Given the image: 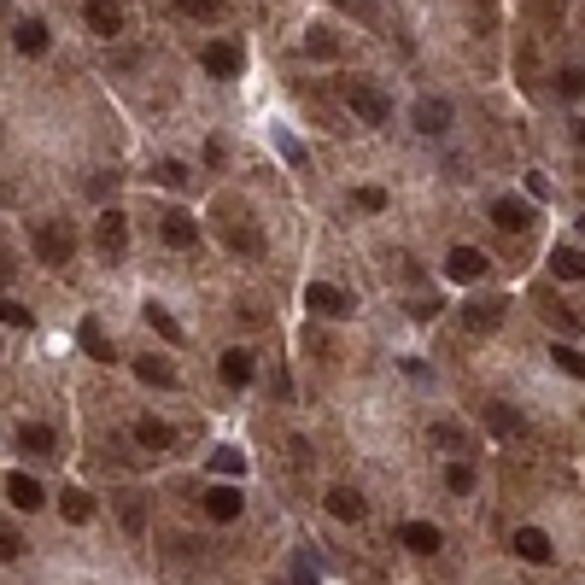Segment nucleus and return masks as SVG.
<instances>
[{
    "mask_svg": "<svg viewBox=\"0 0 585 585\" xmlns=\"http://www.w3.org/2000/svg\"><path fill=\"white\" fill-rule=\"evenodd\" d=\"M551 316H556V328H562V334H580L585 328V316H574V310H562V305H556Z\"/></svg>",
    "mask_w": 585,
    "mask_h": 585,
    "instance_id": "58836bf2",
    "label": "nucleus"
},
{
    "mask_svg": "<svg viewBox=\"0 0 585 585\" xmlns=\"http://www.w3.org/2000/svg\"><path fill=\"white\" fill-rule=\"evenodd\" d=\"M352 199H357V205H363V211H381V205H387V193H381V188H357Z\"/></svg>",
    "mask_w": 585,
    "mask_h": 585,
    "instance_id": "ea45409f",
    "label": "nucleus"
},
{
    "mask_svg": "<svg viewBox=\"0 0 585 585\" xmlns=\"http://www.w3.org/2000/svg\"><path fill=\"white\" fill-rule=\"evenodd\" d=\"M222 381H229V387H252V352H241V345H234V352H222Z\"/></svg>",
    "mask_w": 585,
    "mask_h": 585,
    "instance_id": "6ab92c4d",
    "label": "nucleus"
},
{
    "mask_svg": "<svg viewBox=\"0 0 585 585\" xmlns=\"http://www.w3.org/2000/svg\"><path fill=\"white\" fill-rule=\"evenodd\" d=\"M580 146H585V123H580Z\"/></svg>",
    "mask_w": 585,
    "mask_h": 585,
    "instance_id": "c03bdc74",
    "label": "nucleus"
},
{
    "mask_svg": "<svg viewBox=\"0 0 585 585\" xmlns=\"http://www.w3.org/2000/svg\"><path fill=\"white\" fill-rule=\"evenodd\" d=\"M82 18H89L94 35H123V6H118V0H89Z\"/></svg>",
    "mask_w": 585,
    "mask_h": 585,
    "instance_id": "9b49d317",
    "label": "nucleus"
},
{
    "mask_svg": "<svg viewBox=\"0 0 585 585\" xmlns=\"http://www.w3.org/2000/svg\"><path fill=\"white\" fill-rule=\"evenodd\" d=\"M211 222H217V234H222V246H234V252H264V241H258V229H252V217H246V205L241 199H217V211H211Z\"/></svg>",
    "mask_w": 585,
    "mask_h": 585,
    "instance_id": "f257e3e1",
    "label": "nucleus"
},
{
    "mask_svg": "<svg viewBox=\"0 0 585 585\" xmlns=\"http://www.w3.org/2000/svg\"><path fill=\"white\" fill-rule=\"evenodd\" d=\"M328 509H334L340 521H363V515H369V504H363L352 486H334V492H328Z\"/></svg>",
    "mask_w": 585,
    "mask_h": 585,
    "instance_id": "5701e85b",
    "label": "nucleus"
},
{
    "mask_svg": "<svg viewBox=\"0 0 585 585\" xmlns=\"http://www.w3.org/2000/svg\"><path fill=\"white\" fill-rule=\"evenodd\" d=\"M416 129L421 135H445L451 129V106H445V99H416Z\"/></svg>",
    "mask_w": 585,
    "mask_h": 585,
    "instance_id": "dca6fc26",
    "label": "nucleus"
},
{
    "mask_svg": "<svg viewBox=\"0 0 585 585\" xmlns=\"http://www.w3.org/2000/svg\"><path fill=\"white\" fill-rule=\"evenodd\" d=\"M12 47H18V53H47V24L42 18H24L18 30H12Z\"/></svg>",
    "mask_w": 585,
    "mask_h": 585,
    "instance_id": "4be33fe9",
    "label": "nucleus"
},
{
    "mask_svg": "<svg viewBox=\"0 0 585 585\" xmlns=\"http://www.w3.org/2000/svg\"><path fill=\"white\" fill-rule=\"evenodd\" d=\"M580 234H585V217H580Z\"/></svg>",
    "mask_w": 585,
    "mask_h": 585,
    "instance_id": "a18cd8bd",
    "label": "nucleus"
},
{
    "mask_svg": "<svg viewBox=\"0 0 585 585\" xmlns=\"http://www.w3.org/2000/svg\"><path fill=\"white\" fill-rule=\"evenodd\" d=\"M118 515H123V527H141V504H135V497H123Z\"/></svg>",
    "mask_w": 585,
    "mask_h": 585,
    "instance_id": "a19ab883",
    "label": "nucleus"
},
{
    "mask_svg": "<svg viewBox=\"0 0 585 585\" xmlns=\"http://www.w3.org/2000/svg\"><path fill=\"white\" fill-rule=\"evenodd\" d=\"M305 305H310V316H352V293L334 288V281H310Z\"/></svg>",
    "mask_w": 585,
    "mask_h": 585,
    "instance_id": "39448f33",
    "label": "nucleus"
},
{
    "mask_svg": "<svg viewBox=\"0 0 585 585\" xmlns=\"http://www.w3.org/2000/svg\"><path fill=\"white\" fill-rule=\"evenodd\" d=\"M551 363H562L574 381H585V352H574V345H551Z\"/></svg>",
    "mask_w": 585,
    "mask_h": 585,
    "instance_id": "c756f323",
    "label": "nucleus"
},
{
    "mask_svg": "<svg viewBox=\"0 0 585 585\" xmlns=\"http://www.w3.org/2000/svg\"><path fill=\"white\" fill-rule=\"evenodd\" d=\"M59 515H65V521H77V527H82V521H94V497L82 492V486H71L65 497H59Z\"/></svg>",
    "mask_w": 585,
    "mask_h": 585,
    "instance_id": "393cba45",
    "label": "nucleus"
},
{
    "mask_svg": "<svg viewBox=\"0 0 585 585\" xmlns=\"http://www.w3.org/2000/svg\"><path fill=\"white\" fill-rule=\"evenodd\" d=\"M316 580H322V574H316V562H310V556L298 551V556H293V585H316Z\"/></svg>",
    "mask_w": 585,
    "mask_h": 585,
    "instance_id": "e433bc0d",
    "label": "nucleus"
},
{
    "mask_svg": "<svg viewBox=\"0 0 585 585\" xmlns=\"http://www.w3.org/2000/svg\"><path fill=\"white\" fill-rule=\"evenodd\" d=\"M345 99H352V111H357V118L369 123V129H381V123L392 118V99L381 94L375 82H352V89H345Z\"/></svg>",
    "mask_w": 585,
    "mask_h": 585,
    "instance_id": "7ed1b4c3",
    "label": "nucleus"
},
{
    "mask_svg": "<svg viewBox=\"0 0 585 585\" xmlns=\"http://www.w3.org/2000/svg\"><path fill=\"white\" fill-rule=\"evenodd\" d=\"M153 182H158V188H188V165H176V158H165V165H153Z\"/></svg>",
    "mask_w": 585,
    "mask_h": 585,
    "instance_id": "bb28decb",
    "label": "nucleus"
},
{
    "mask_svg": "<svg viewBox=\"0 0 585 585\" xmlns=\"http://www.w3.org/2000/svg\"><path fill=\"white\" fill-rule=\"evenodd\" d=\"M77 340H82V352L94 357V363H118V352H111V340H106V328H99L94 316H82V328H77Z\"/></svg>",
    "mask_w": 585,
    "mask_h": 585,
    "instance_id": "ddd939ff",
    "label": "nucleus"
},
{
    "mask_svg": "<svg viewBox=\"0 0 585 585\" xmlns=\"http://www.w3.org/2000/svg\"><path fill=\"white\" fill-rule=\"evenodd\" d=\"M492 222H497V229H509V234L533 229V211H527V199H497V205H492Z\"/></svg>",
    "mask_w": 585,
    "mask_h": 585,
    "instance_id": "4468645a",
    "label": "nucleus"
},
{
    "mask_svg": "<svg viewBox=\"0 0 585 585\" xmlns=\"http://www.w3.org/2000/svg\"><path fill=\"white\" fill-rule=\"evenodd\" d=\"M35 258H42V264H53V269H65L71 258H77V229H71L65 217L35 222Z\"/></svg>",
    "mask_w": 585,
    "mask_h": 585,
    "instance_id": "f03ea898",
    "label": "nucleus"
},
{
    "mask_svg": "<svg viewBox=\"0 0 585 585\" xmlns=\"http://www.w3.org/2000/svg\"><path fill=\"white\" fill-rule=\"evenodd\" d=\"M0 322H6V328H30L35 316H30V310L18 305V298H0Z\"/></svg>",
    "mask_w": 585,
    "mask_h": 585,
    "instance_id": "473e14b6",
    "label": "nucleus"
},
{
    "mask_svg": "<svg viewBox=\"0 0 585 585\" xmlns=\"http://www.w3.org/2000/svg\"><path fill=\"white\" fill-rule=\"evenodd\" d=\"M6 281H12V258L0 252V288H6Z\"/></svg>",
    "mask_w": 585,
    "mask_h": 585,
    "instance_id": "79ce46f5",
    "label": "nucleus"
},
{
    "mask_svg": "<svg viewBox=\"0 0 585 585\" xmlns=\"http://www.w3.org/2000/svg\"><path fill=\"white\" fill-rule=\"evenodd\" d=\"M141 316H146V322H153V334H165V340H182V328H176V316H170V310H165V305H146V310H141Z\"/></svg>",
    "mask_w": 585,
    "mask_h": 585,
    "instance_id": "c85d7f7f",
    "label": "nucleus"
},
{
    "mask_svg": "<svg viewBox=\"0 0 585 585\" xmlns=\"http://www.w3.org/2000/svg\"><path fill=\"white\" fill-rule=\"evenodd\" d=\"M551 276L556 281H580L585 276V258L574 252V246H556V252H551Z\"/></svg>",
    "mask_w": 585,
    "mask_h": 585,
    "instance_id": "b1692460",
    "label": "nucleus"
},
{
    "mask_svg": "<svg viewBox=\"0 0 585 585\" xmlns=\"http://www.w3.org/2000/svg\"><path fill=\"white\" fill-rule=\"evenodd\" d=\"M0 205H12V188H6V182H0Z\"/></svg>",
    "mask_w": 585,
    "mask_h": 585,
    "instance_id": "37998d69",
    "label": "nucleus"
},
{
    "mask_svg": "<svg viewBox=\"0 0 585 585\" xmlns=\"http://www.w3.org/2000/svg\"><path fill=\"white\" fill-rule=\"evenodd\" d=\"M305 53L328 59V53H334V35H328V30H310V35H305Z\"/></svg>",
    "mask_w": 585,
    "mask_h": 585,
    "instance_id": "4c0bfd02",
    "label": "nucleus"
},
{
    "mask_svg": "<svg viewBox=\"0 0 585 585\" xmlns=\"http://www.w3.org/2000/svg\"><path fill=\"white\" fill-rule=\"evenodd\" d=\"M486 428L497 433V439H504V433H521V416H515L509 404H492V410H486Z\"/></svg>",
    "mask_w": 585,
    "mask_h": 585,
    "instance_id": "cd10ccee",
    "label": "nucleus"
},
{
    "mask_svg": "<svg viewBox=\"0 0 585 585\" xmlns=\"http://www.w3.org/2000/svg\"><path fill=\"white\" fill-rule=\"evenodd\" d=\"M129 369H135V375L146 381V387H158V392H170V387H176V369H170L165 357H135Z\"/></svg>",
    "mask_w": 585,
    "mask_h": 585,
    "instance_id": "a211bd4d",
    "label": "nucleus"
},
{
    "mask_svg": "<svg viewBox=\"0 0 585 585\" xmlns=\"http://www.w3.org/2000/svg\"><path fill=\"white\" fill-rule=\"evenodd\" d=\"M135 439H141L146 451H170V445H176V433H170L158 416H141V421H135Z\"/></svg>",
    "mask_w": 585,
    "mask_h": 585,
    "instance_id": "aec40b11",
    "label": "nucleus"
},
{
    "mask_svg": "<svg viewBox=\"0 0 585 585\" xmlns=\"http://www.w3.org/2000/svg\"><path fill=\"white\" fill-rule=\"evenodd\" d=\"M18 445H24V451H35V457H53L59 451V433L47 428V421H24V428H18Z\"/></svg>",
    "mask_w": 585,
    "mask_h": 585,
    "instance_id": "f3484780",
    "label": "nucleus"
},
{
    "mask_svg": "<svg viewBox=\"0 0 585 585\" xmlns=\"http://www.w3.org/2000/svg\"><path fill=\"white\" fill-rule=\"evenodd\" d=\"M486 252H480V246H451V258H445V276L451 281H480L486 276Z\"/></svg>",
    "mask_w": 585,
    "mask_h": 585,
    "instance_id": "423d86ee",
    "label": "nucleus"
},
{
    "mask_svg": "<svg viewBox=\"0 0 585 585\" xmlns=\"http://www.w3.org/2000/svg\"><path fill=\"white\" fill-rule=\"evenodd\" d=\"M445 486H451V492H468V486H475V468H468V463H451V468H445Z\"/></svg>",
    "mask_w": 585,
    "mask_h": 585,
    "instance_id": "c9c22d12",
    "label": "nucleus"
},
{
    "mask_svg": "<svg viewBox=\"0 0 585 585\" xmlns=\"http://www.w3.org/2000/svg\"><path fill=\"white\" fill-rule=\"evenodd\" d=\"M94 246H99V258L118 264V258L129 252V217H123V211H106V217L94 222Z\"/></svg>",
    "mask_w": 585,
    "mask_h": 585,
    "instance_id": "20e7f679",
    "label": "nucleus"
},
{
    "mask_svg": "<svg viewBox=\"0 0 585 585\" xmlns=\"http://www.w3.org/2000/svg\"><path fill=\"white\" fill-rule=\"evenodd\" d=\"M398 539H404V551H416V556H433V551H439V527H433V521H404V533H398Z\"/></svg>",
    "mask_w": 585,
    "mask_h": 585,
    "instance_id": "2eb2a0df",
    "label": "nucleus"
},
{
    "mask_svg": "<svg viewBox=\"0 0 585 585\" xmlns=\"http://www.w3.org/2000/svg\"><path fill=\"white\" fill-rule=\"evenodd\" d=\"M199 59H205V71H211V77H241V71H246V53H241L234 42H211Z\"/></svg>",
    "mask_w": 585,
    "mask_h": 585,
    "instance_id": "6e6552de",
    "label": "nucleus"
},
{
    "mask_svg": "<svg viewBox=\"0 0 585 585\" xmlns=\"http://www.w3.org/2000/svg\"><path fill=\"white\" fill-rule=\"evenodd\" d=\"M6 497H12V509H24V515H35V509L47 504L42 480H35V475H24V468H18V475H6Z\"/></svg>",
    "mask_w": 585,
    "mask_h": 585,
    "instance_id": "0eeeda50",
    "label": "nucleus"
},
{
    "mask_svg": "<svg viewBox=\"0 0 585 585\" xmlns=\"http://www.w3.org/2000/svg\"><path fill=\"white\" fill-rule=\"evenodd\" d=\"M515 551L527 556V562H551V556H556L551 551V533H539V527H521L515 533Z\"/></svg>",
    "mask_w": 585,
    "mask_h": 585,
    "instance_id": "412c9836",
    "label": "nucleus"
},
{
    "mask_svg": "<svg viewBox=\"0 0 585 585\" xmlns=\"http://www.w3.org/2000/svg\"><path fill=\"white\" fill-rule=\"evenodd\" d=\"M158 234H165V246H176V252H188V246L199 241V222L188 217V211H165V217H158Z\"/></svg>",
    "mask_w": 585,
    "mask_h": 585,
    "instance_id": "1a4fd4ad",
    "label": "nucleus"
},
{
    "mask_svg": "<svg viewBox=\"0 0 585 585\" xmlns=\"http://www.w3.org/2000/svg\"><path fill=\"white\" fill-rule=\"evenodd\" d=\"M205 468H211V475H229V480H234V475H246V457L234 451V445H217V451L205 457Z\"/></svg>",
    "mask_w": 585,
    "mask_h": 585,
    "instance_id": "a878e982",
    "label": "nucleus"
},
{
    "mask_svg": "<svg viewBox=\"0 0 585 585\" xmlns=\"http://www.w3.org/2000/svg\"><path fill=\"white\" fill-rule=\"evenodd\" d=\"M556 94H562V99H580V94H585V71H580V65H568L562 77H556Z\"/></svg>",
    "mask_w": 585,
    "mask_h": 585,
    "instance_id": "2f4dec72",
    "label": "nucleus"
},
{
    "mask_svg": "<svg viewBox=\"0 0 585 585\" xmlns=\"http://www.w3.org/2000/svg\"><path fill=\"white\" fill-rule=\"evenodd\" d=\"M241 509H246L241 486H211V492H205V515H211V521H234Z\"/></svg>",
    "mask_w": 585,
    "mask_h": 585,
    "instance_id": "f8f14e48",
    "label": "nucleus"
},
{
    "mask_svg": "<svg viewBox=\"0 0 585 585\" xmlns=\"http://www.w3.org/2000/svg\"><path fill=\"white\" fill-rule=\"evenodd\" d=\"M457 316H463L468 334H492L497 322H504V298H475V305H463Z\"/></svg>",
    "mask_w": 585,
    "mask_h": 585,
    "instance_id": "9d476101",
    "label": "nucleus"
},
{
    "mask_svg": "<svg viewBox=\"0 0 585 585\" xmlns=\"http://www.w3.org/2000/svg\"><path fill=\"white\" fill-rule=\"evenodd\" d=\"M24 556V539H18V527H6V521H0V562H18Z\"/></svg>",
    "mask_w": 585,
    "mask_h": 585,
    "instance_id": "72a5a7b5",
    "label": "nucleus"
},
{
    "mask_svg": "<svg viewBox=\"0 0 585 585\" xmlns=\"http://www.w3.org/2000/svg\"><path fill=\"white\" fill-rule=\"evenodd\" d=\"M433 445H445V451H463L468 433H463V428H451V421H439V428H433Z\"/></svg>",
    "mask_w": 585,
    "mask_h": 585,
    "instance_id": "f704fd0d",
    "label": "nucleus"
},
{
    "mask_svg": "<svg viewBox=\"0 0 585 585\" xmlns=\"http://www.w3.org/2000/svg\"><path fill=\"white\" fill-rule=\"evenodd\" d=\"M176 12H182V18H199V24H205V18H217V12H222V0H176Z\"/></svg>",
    "mask_w": 585,
    "mask_h": 585,
    "instance_id": "7c9ffc66",
    "label": "nucleus"
}]
</instances>
